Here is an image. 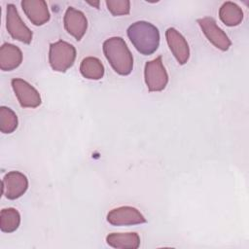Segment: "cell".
Returning <instances> with one entry per match:
<instances>
[{"label":"cell","instance_id":"1","mask_svg":"<svg viewBox=\"0 0 249 249\" xmlns=\"http://www.w3.org/2000/svg\"><path fill=\"white\" fill-rule=\"evenodd\" d=\"M103 53L116 73L129 75L133 68V56L122 37H111L103 42Z\"/></svg>","mask_w":249,"mask_h":249},{"label":"cell","instance_id":"2","mask_svg":"<svg viewBox=\"0 0 249 249\" xmlns=\"http://www.w3.org/2000/svg\"><path fill=\"white\" fill-rule=\"evenodd\" d=\"M127 36L134 48L143 55L154 53L160 45L159 29L145 20H139L129 25Z\"/></svg>","mask_w":249,"mask_h":249},{"label":"cell","instance_id":"3","mask_svg":"<svg viewBox=\"0 0 249 249\" xmlns=\"http://www.w3.org/2000/svg\"><path fill=\"white\" fill-rule=\"evenodd\" d=\"M76 58V49L70 43L58 40L50 45L49 63L53 70L65 72L73 66Z\"/></svg>","mask_w":249,"mask_h":249},{"label":"cell","instance_id":"4","mask_svg":"<svg viewBox=\"0 0 249 249\" xmlns=\"http://www.w3.org/2000/svg\"><path fill=\"white\" fill-rule=\"evenodd\" d=\"M144 79L150 91H161L165 89L168 83V74L163 66L161 55L146 62Z\"/></svg>","mask_w":249,"mask_h":249},{"label":"cell","instance_id":"5","mask_svg":"<svg viewBox=\"0 0 249 249\" xmlns=\"http://www.w3.org/2000/svg\"><path fill=\"white\" fill-rule=\"evenodd\" d=\"M6 28L15 40L24 44H30L32 41L33 33L22 21L17 7L14 4L7 5L6 15Z\"/></svg>","mask_w":249,"mask_h":249},{"label":"cell","instance_id":"6","mask_svg":"<svg viewBox=\"0 0 249 249\" xmlns=\"http://www.w3.org/2000/svg\"><path fill=\"white\" fill-rule=\"evenodd\" d=\"M196 22L201 28L203 34L207 38V40L217 49L226 52L231 46V41L225 33L223 29H221L216 20L211 17H204L201 18H197Z\"/></svg>","mask_w":249,"mask_h":249},{"label":"cell","instance_id":"7","mask_svg":"<svg viewBox=\"0 0 249 249\" xmlns=\"http://www.w3.org/2000/svg\"><path fill=\"white\" fill-rule=\"evenodd\" d=\"M11 84L21 107L36 108L41 105L42 99L39 91L28 82L20 78H15Z\"/></svg>","mask_w":249,"mask_h":249},{"label":"cell","instance_id":"8","mask_svg":"<svg viewBox=\"0 0 249 249\" xmlns=\"http://www.w3.org/2000/svg\"><path fill=\"white\" fill-rule=\"evenodd\" d=\"M28 189L27 177L19 171L8 172L2 180V194L11 200L20 197Z\"/></svg>","mask_w":249,"mask_h":249},{"label":"cell","instance_id":"9","mask_svg":"<svg viewBox=\"0 0 249 249\" xmlns=\"http://www.w3.org/2000/svg\"><path fill=\"white\" fill-rule=\"evenodd\" d=\"M107 221L113 226H132L146 223L142 213L132 206H121L112 209L107 214Z\"/></svg>","mask_w":249,"mask_h":249},{"label":"cell","instance_id":"10","mask_svg":"<svg viewBox=\"0 0 249 249\" xmlns=\"http://www.w3.org/2000/svg\"><path fill=\"white\" fill-rule=\"evenodd\" d=\"M63 23L66 31L77 41H80L84 37L88 29V19L85 14L74 7H68L66 9Z\"/></svg>","mask_w":249,"mask_h":249},{"label":"cell","instance_id":"11","mask_svg":"<svg viewBox=\"0 0 249 249\" xmlns=\"http://www.w3.org/2000/svg\"><path fill=\"white\" fill-rule=\"evenodd\" d=\"M167 45L180 65L187 63L190 57V48L184 36L175 28L169 27L165 31Z\"/></svg>","mask_w":249,"mask_h":249},{"label":"cell","instance_id":"12","mask_svg":"<svg viewBox=\"0 0 249 249\" xmlns=\"http://www.w3.org/2000/svg\"><path fill=\"white\" fill-rule=\"evenodd\" d=\"M20 4L25 16L34 25L40 26L50 20L51 15L44 0H22Z\"/></svg>","mask_w":249,"mask_h":249},{"label":"cell","instance_id":"13","mask_svg":"<svg viewBox=\"0 0 249 249\" xmlns=\"http://www.w3.org/2000/svg\"><path fill=\"white\" fill-rule=\"evenodd\" d=\"M22 62V53L18 47L11 43H4L0 48V69L12 71Z\"/></svg>","mask_w":249,"mask_h":249},{"label":"cell","instance_id":"14","mask_svg":"<svg viewBox=\"0 0 249 249\" xmlns=\"http://www.w3.org/2000/svg\"><path fill=\"white\" fill-rule=\"evenodd\" d=\"M106 242L117 249H137L140 237L137 232H112L106 236Z\"/></svg>","mask_w":249,"mask_h":249},{"label":"cell","instance_id":"15","mask_svg":"<svg viewBox=\"0 0 249 249\" xmlns=\"http://www.w3.org/2000/svg\"><path fill=\"white\" fill-rule=\"evenodd\" d=\"M219 18L227 26H236L240 24L243 19V11L237 4L227 1L220 7Z\"/></svg>","mask_w":249,"mask_h":249},{"label":"cell","instance_id":"16","mask_svg":"<svg viewBox=\"0 0 249 249\" xmlns=\"http://www.w3.org/2000/svg\"><path fill=\"white\" fill-rule=\"evenodd\" d=\"M104 65L99 58L94 56L85 57L80 64V73L89 80H100L104 76Z\"/></svg>","mask_w":249,"mask_h":249},{"label":"cell","instance_id":"17","mask_svg":"<svg viewBox=\"0 0 249 249\" xmlns=\"http://www.w3.org/2000/svg\"><path fill=\"white\" fill-rule=\"evenodd\" d=\"M20 224L19 212L13 208H4L0 212V230L3 232H14L18 230Z\"/></svg>","mask_w":249,"mask_h":249},{"label":"cell","instance_id":"18","mask_svg":"<svg viewBox=\"0 0 249 249\" xmlns=\"http://www.w3.org/2000/svg\"><path fill=\"white\" fill-rule=\"evenodd\" d=\"M18 116L9 107H0V130L2 133L9 134L14 132L18 127Z\"/></svg>","mask_w":249,"mask_h":249},{"label":"cell","instance_id":"19","mask_svg":"<svg viewBox=\"0 0 249 249\" xmlns=\"http://www.w3.org/2000/svg\"><path fill=\"white\" fill-rule=\"evenodd\" d=\"M108 11L115 17L128 15L130 12V2L128 0H107Z\"/></svg>","mask_w":249,"mask_h":249}]
</instances>
